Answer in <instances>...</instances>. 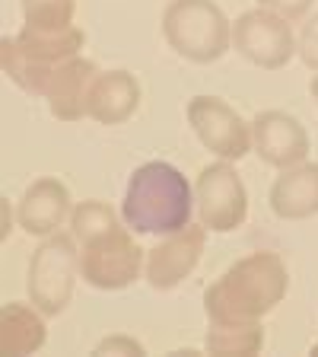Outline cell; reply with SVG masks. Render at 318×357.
<instances>
[{
  "mask_svg": "<svg viewBox=\"0 0 318 357\" xmlns=\"http://www.w3.org/2000/svg\"><path fill=\"white\" fill-rule=\"evenodd\" d=\"M309 93H312V99H315V105H318V74L312 77V83H309Z\"/></svg>",
  "mask_w": 318,
  "mask_h": 357,
  "instance_id": "22",
  "label": "cell"
},
{
  "mask_svg": "<svg viewBox=\"0 0 318 357\" xmlns=\"http://www.w3.org/2000/svg\"><path fill=\"white\" fill-rule=\"evenodd\" d=\"M77 278H80V243L74 239V233H51L32 252L26 290L32 303L48 319H54L74 300Z\"/></svg>",
  "mask_w": 318,
  "mask_h": 357,
  "instance_id": "6",
  "label": "cell"
},
{
  "mask_svg": "<svg viewBox=\"0 0 318 357\" xmlns=\"http://www.w3.org/2000/svg\"><path fill=\"white\" fill-rule=\"evenodd\" d=\"M96 354H147L143 351L141 342H134V338H127V335H109V338H102V342L96 344Z\"/></svg>",
  "mask_w": 318,
  "mask_h": 357,
  "instance_id": "20",
  "label": "cell"
},
{
  "mask_svg": "<svg viewBox=\"0 0 318 357\" xmlns=\"http://www.w3.org/2000/svg\"><path fill=\"white\" fill-rule=\"evenodd\" d=\"M232 48L242 54L248 64L261 70H280L299 52V42L293 36V22L271 13L264 7L245 10L232 22Z\"/></svg>",
  "mask_w": 318,
  "mask_h": 357,
  "instance_id": "7",
  "label": "cell"
},
{
  "mask_svg": "<svg viewBox=\"0 0 318 357\" xmlns=\"http://www.w3.org/2000/svg\"><path fill=\"white\" fill-rule=\"evenodd\" d=\"M70 233L80 243V278L96 290H125L147 268L134 230L118 220L109 201H80L70 214Z\"/></svg>",
  "mask_w": 318,
  "mask_h": 357,
  "instance_id": "1",
  "label": "cell"
},
{
  "mask_svg": "<svg viewBox=\"0 0 318 357\" xmlns=\"http://www.w3.org/2000/svg\"><path fill=\"white\" fill-rule=\"evenodd\" d=\"M312 354H315V357H318V342H315V344H312Z\"/></svg>",
  "mask_w": 318,
  "mask_h": 357,
  "instance_id": "23",
  "label": "cell"
},
{
  "mask_svg": "<svg viewBox=\"0 0 318 357\" xmlns=\"http://www.w3.org/2000/svg\"><path fill=\"white\" fill-rule=\"evenodd\" d=\"M252 144L255 153L261 156V163L274 166V169L299 166L309 156V134H305L303 121L280 109H267L255 115Z\"/></svg>",
  "mask_w": 318,
  "mask_h": 357,
  "instance_id": "11",
  "label": "cell"
},
{
  "mask_svg": "<svg viewBox=\"0 0 318 357\" xmlns=\"http://www.w3.org/2000/svg\"><path fill=\"white\" fill-rule=\"evenodd\" d=\"M271 211L280 220H309L318 214V163H299L280 169L271 185Z\"/></svg>",
  "mask_w": 318,
  "mask_h": 357,
  "instance_id": "15",
  "label": "cell"
},
{
  "mask_svg": "<svg viewBox=\"0 0 318 357\" xmlns=\"http://www.w3.org/2000/svg\"><path fill=\"white\" fill-rule=\"evenodd\" d=\"M22 26L38 32H64L74 26L77 0H19Z\"/></svg>",
  "mask_w": 318,
  "mask_h": 357,
  "instance_id": "18",
  "label": "cell"
},
{
  "mask_svg": "<svg viewBox=\"0 0 318 357\" xmlns=\"http://www.w3.org/2000/svg\"><path fill=\"white\" fill-rule=\"evenodd\" d=\"M198 214V198L188 176L166 160H150L127 178L121 220L141 236H169L185 230Z\"/></svg>",
  "mask_w": 318,
  "mask_h": 357,
  "instance_id": "3",
  "label": "cell"
},
{
  "mask_svg": "<svg viewBox=\"0 0 318 357\" xmlns=\"http://www.w3.org/2000/svg\"><path fill=\"white\" fill-rule=\"evenodd\" d=\"M74 214V201H70V188L54 176H45L38 182H32L22 192L19 204H16V223L22 227V233L29 236H51L64 227V220H70Z\"/></svg>",
  "mask_w": 318,
  "mask_h": 357,
  "instance_id": "12",
  "label": "cell"
},
{
  "mask_svg": "<svg viewBox=\"0 0 318 357\" xmlns=\"http://www.w3.org/2000/svg\"><path fill=\"white\" fill-rule=\"evenodd\" d=\"M99 67L89 58L77 54V58L64 61L61 67H54L48 89H45V99H48V109L58 121H80L89 119L86 115V99H89V86L96 80Z\"/></svg>",
  "mask_w": 318,
  "mask_h": 357,
  "instance_id": "13",
  "label": "cell"
},
{
  "mask_svg": "<svg viewBox=\"0 0 318 357\" xmlns=\"http://www.w3.org/2000/svg\"><path fill=\"white\" fill-rule=\"evenodd\" d=\"M204 348L216 357H258L264 348V328L261 322H230V326L210 322Z\"/></svg>",
  "mask_w": 318,
  "mask_h": 357,
  "instance_id": "17",
  "label": "cell"
},
{
  "mask_svg": "<svg viewBox=\"0 0 318 357\" xmlns=\"http://www.w3.org/2000/svg\"><path fill=\"white\" fill-rule=\"evenodd\" d=\"M141 105V83L131 70H105L89 86L86 115L99 125H125Z\"/></svg>",
  "mask_w": 318,
  "mask_h": 357,
  "instance_id": "14",
  "label": "cell"
},
{
  "mask_svg": "<svg viewBox=\"0 0 318 357\" xmlns=\"http://www.w3.org/2000/svg\"><path fill=\"white\" fill-rule=\"evenodd\" d=\"M289 271L277 252H252L232 261L207 290L204 312L214 326L230 322H261L283 303Z\"/></svg>",
  "mask_w": 318,
  "mask_h": 357,
  "instance_id": "2",
  "label": "cell"
},
{
  "mask_svg": "<svg viewBox=\"0 0 318 357\" xmlns=\"http://www.w3.org/2000/svg\"><path fill=\"white\" fill-rule=\"evenodd\" d=\"M299 54H303V61L312 67V70H318V32H315V26H305L303 38H299Z\"/></svg>",
  "mask_w": 318,
  "mask_h": 357,
  "instance_id": "21",
  "label": "cell"
},
{
  "mask_svg": "<svg viewBox=\"0 0 318 357\" xmlns=\"http://www.w3.org/2000/svg\"><path fill=\"white\" fill-rule=\"evenodd\" d=\"M204 249H207V227L200 220L188 223L185 230L169 233L163 243H156L153 249H147L143 278H147V284L156 290L178 287V284L200 265Z\"/></svg>",
  "mask_w": 318,
  "mask_h": 357,
  "instance_id": "10",
  "label": "cell"
},
{
  "mask_svg": "<svg viewBox=\"0 0 318 357\" xmlns=\"http://www.w3.org/2000/svg\"><path fill=\"white\" fill-rule=\"evenodd\" d=\"M312 3H315V0H258V7L271 10V13L283 16V20H289V22H303L305 16H309Z\"/></svg>",
  "mask_w": 318,
  "mask_h": 357,
  "instance_id": "19",
  "label": "cell"
},
{
  "mask_svg": "<svg viewBox=\"0 0 318 357\" xmlns=\"http://www.w3.org/2000/svg\"><path fill=\"white\" fill-rule=\"evenodd\" d=\"M166 45L191 64H214L232 48V22L216 0H169L163 10Z\"/></svg>",
  "mask_w": 318,
  "mask_h": 357,
  "instance_id": "5",
  "label": "cell"
},
{
  "mask_svg": "<svg viewBox=\"0 0 318 357\" xmlns=\"http://www.w3.org/2000/svg\"><path fill=\"white\" fill-rule=\"evenodd\" d=\"M185 119L191 125V131L198 134V141L204 144V150L216 156V160H242L248 150H255L252 144V125L242 121L236 109L220 96H194L185 105Z\"/></svg>",
  "mask_w": 318,
  "mask_h": 357,
  "instance_id": "9",
  "label": "cell"
},
{
  "mask_svg": "<svg viewBox=\"0 0 318 357\" xmlns=\"http://www.w3.org/2000/svg\"><path fill=\"white\" fill-rule=\"evenodd\" d=\"M83 45H86V36L77 26H70L64 32H38L22 26L16 36H7L0 42V64H3V74L22 93L45 99V89H48L54 67L77 58Z\"/></svg>",
  "mask_w": 318,
  "mask_h": 357,
  "instance_id": "4",
  "label": "cell"
},
{
  "mask_svg": "<svg viewBox=\"0 0 318 357\" xmlns=\"http://www.w3.org/2000/svg\"><path fill=\"white\" fill-rule=\"evenodd\" d=\"M198 220L210 233H232L248 217V188L230 160H216L204 166L194 182Z\"/></svg>",
  "mask_w": 318,
  "mask_h": 357,
  "instance_id": "8",
  "label": "cell"
},
{
  "mask_svg": "<svg viewBox=\"0 0 318 357\" xmlns=\"http://www.w3.org/2000/svg\"><path fill=\"white\" fill-rule=\"evenodd\" d=\"M45 316L35 303H10L0 306V354L3 357H26L35 354L48 342V326Z\"/></svg>",
  "mask_w": 318,
  "mask_h": 357,
  "instance_id": "16",
  "label": "cell"
}]
</instances>
